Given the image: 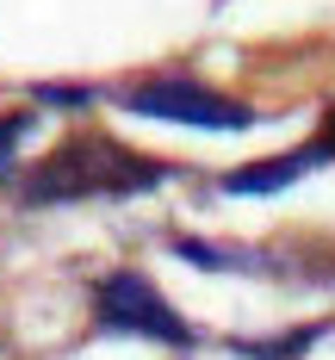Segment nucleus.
Segmentation results:
<instances>
[{"label":"nucleus","instance_id":"f257e3e1","mask_svg":"<svg viewBox=\"0 0 335 360\" xmlns=\"http://www.w3.org/2000/svg\"><path fill=\"white\" fill-rule=\"evenodd\" d=\"M174 174L168 162L155 155H137L118 137H100V131H81L69 143H56L37 168H25L19 180V199L25 205H81V199H131V193H149Z\"/></svg>","mask_w":335,"mask_h":360},{"label":"nucleus","instance_id":"f03ea898","mask_svg":"<svg viewBox=\"0 0 335 360\" xmlns=\"http://www.w3.org/2000/svg\"><path fill=\"white\" fill-rule=\"evenodd\" d=\"M93 329L100 335H143L162 348H192V323L131 267H118L93 286Z\"/></svg>","mask_w":335,"mask_h":360},{"label":"nucleus","instance_id":"7ed1b4c3","mask_svg":"<svg viewBox=\"0 0 335 360\" xmlns=\"http://www.w3.org/2000/svg\"><path fill=\"white\" fill-rule=\"evenodd\" d=\"M118 106L137 112V118H168V124H192V131H249L255 106L230 100L205 81H180V75H162V81H137L118 94Z\"/></svg>","mask_w":335,"mask_h":360},{"label":"nucleus","instance_id":"20e7f679","mask_svg":"<svg viewBox=\"0 0 335 360\" xmlns=\"http://www.w3.org/2000/svg\"><path fill=\"white\" fill-rule=\"evenodd\" d=\"M310 168H323V155H317V143H298V149H286V155H267V162L230 168L218 186H223V193H236V199H267V193H286L292 180H304Z\"/></svg>","mask_w":335,"mask_h":360},{"label":"nucleus","instance_id":"39448f33","mask_svg":"<svg viewBox=\"0 0 335 360\" xmlns=\"http://www.w3.org/2000/svg\"><path fill=\"white\" fill-rule=\"evenodd\" d=\"M168 249L180 261H192V267H218V274H261L267 267L261 255H236V249H218V243H199V236H174Z\"/></svg>","mask_w":335,"mask_h":360},{"label":"nucleus","instance_id":"423d86ee","mask_svg":"<svg viewBox=\"0 0 335 360\" xmlns=\"http://www.w3.org/2000/svg\"><path fill=\"white\" fill-rule=\"evenodd\" d=\"M317 335H329V323H304V329H292V335H273V342H242V354L249 360H292V354H304Z\"/></svg>","mask_w":335,"mask_h":360},{"label":"nucleus","instance_id":"0eeeda50","mask_svg":"<svg viewBox=\"0 0 335 360\" xmlns=\"http://www.w3.org/2000/svg\"><path fill=\"white\" fill-rule=\"evenodd\" d=\"M25 131H32V112H0V180L13 174V149L25 143Z\"/></svg>","mask_w":335,"mask_h":360},{"label":"nucleus","instance_id":"6e6552de","mask_svg":"<svg viewBox=\"0 0 335 360\" xmlns=\"http://www.w3.org/2000/svg\"><path fill=\"white\" fill-rule=\"evenodd\" d=\"M37 100H50V106H87L93 87H37Z\"/></svg>","mask_w":335,"mask_h":360},{"label":"nucleus","instance_id":"1a4fd4ad","mask_svg":"<svg viewBox=\"0 0 335 360\" xmlns=\"http://www.w3.org/2000/svg\"><path fill=\"white\" fill-rule=\"evenodd\" d=\"M310 143H317V155H323V162H335V106L323 112V131H317Z\"/></svg>","mask_w":335,"mask_h":360}]
</instances>
